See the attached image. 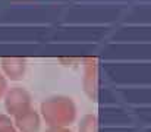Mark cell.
<instances>
[{"mask_svg": "<svg viewBox=\"0 0 151 132\" xmlns=\"http://www.w3.org/2000/svg\"><path fill=\"white\" fill-rule=\"evenodd\" d=\"M40 116L49 128H68L76 119V104L70 97L53 95L41 103Z\"/></svg>", "mask_w": 151, "mask_h": 132, "instance_id": "cell-1", "label": "cell"}, {"mask_svg": "<svg viewBox=\"0 0 151 132\" xmlns=\"http://www.w3.org/2000/svg\"><path fill=\"white\" fill-rule=\"evenodd\" d=\"M4 100V109L9 118H15L32 107V98L28 89L24 87H12L7 88V91L3 95Z\"/></svg>", "mask_w": 151, "mask_h": 132, "instance_id": "cell-2", "label": "cell"}, {"mask_svg": "<svg viewBox=\"0 0 151 132\" xmlns=\"http://www.w3.org/2000/svg\"><path fill=\"white\" fill-rule=\"evenodd\" d=\"M27 68H28V63L22 57H3L0 60V72L7 79V82L22 81L25 78Z\"/></svg>", "mask_w": 151, "mask_h": 132, "instance_id": "cell-3", "label": "cell"}, {"mask_svg": "<svg viewBox=\"0 0 151 132\" xmlns=\"http://www.w3.org/2000/svg\"><path fill=\"white\" fill-rule=\"evenodd\" d=\"M84 78H82V85L84 91L90 98L97 97V89H99V62L96 57H90L84 62Z\"/></svg>", "mask_w": 151, "mask_h": 132, "instance_id": "cell-4", "label": "cell"}, {"mask_svg": "<svg viewBox=\"0 0 151 132\" xmlns=\"http://www.w3.org/2000/svg\"><path fill=\"white\" fill-rule=\"evenodd\" d=\"M18 132H38L41 128V116L32 107L12 119Z\"/></svg>", "mask_w": 151, "mask_h": 132, "instance_id": "cell-5", "label": "cell"}, {"mask_svg": "<svg viewBox=\"0 0 151 132\" xmlns=\"http://www.w3.org/2000/svg\"><path fill=\"white\" fill-rule=\"evenodd\" d=\"M79 132H97V118L94 115H85L79 122Z\"/></svg>", "mask_w": 151, "mask_h": 132, "instance_id": "cell-6", "label": "cell"}, {"mask_svg": "<svg viewBox=\"0 0 151 132\" xmlns=\"http://www.w3.org/2000/svg\"><path fill=\"white\" fill-rule=\"evenodd\" d=\"M0 132H18L12 122V118L7 115H0Z\"/></svg>", "mask_w": 151, "mask_h": 132, "instance_id": "cell-7", "label": "cell"}, {"mask_svg": "<svg viewBox=\"0 0 151 132\" xmlns=\"http://www.w3.org/2000/svg\"><path fill=\"white\" fill-rule=\"evenodd\" d=\"M7 79L3 76V74L0 72V98H3V95H4V92L7 91Z\"/></svg>", "mask_w": 151, "mask_h": 132, "instance_id": "cell-8", "label": "cell"}, {"mask_svg": "<svg viewBox=\"0 0 151 132\" xmlns=\"http://www.w3.org/2000/svg\"><path fill=\"white\" fill-rule=\"evenodd\" d=\"M46 132H72L69 128H49Z\"/></svg>", "mask_w": 151, "mask_h": 132, "instance_id": "cell-9", "label": "cell"}]
</instances>
